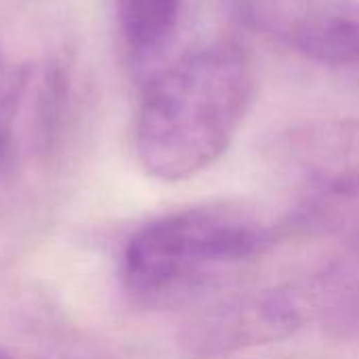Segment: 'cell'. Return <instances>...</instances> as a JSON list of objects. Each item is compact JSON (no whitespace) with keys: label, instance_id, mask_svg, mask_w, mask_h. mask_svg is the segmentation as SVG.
Returning a JSON list of instances; mask_svg holds the SVG:
<instances>
[{"label":"cell","instance_id":"1","mask_svg":"<svg viewBox=\"0 0 359 359\" xmlns=\"http://www.w3.org/2000/svg\"><path fill=\"white\" fill-rule=\"evenodd\" d=\"M255 95V65L236 40L191 48L147 82L135 122L141 166L160 181H183L231 145Z\"/></svg>","mask_w":359,"mask_h":359},{"label":"cell","instance_id":"2","mask_svg":"<svg viewBox=\"0 0 359 359\" xmlns=\"http://www.w3.org/2000/svg\"><path fill=\"white\" fill-rule=\"evenodd\" d=\"M269 240L265 225L236 208L177 210L130 238L122 261L124 286L141 299L179 294L252 261Z\"/></svg>","mask_w":359,"mask_h":359},{"label":"cell","instance_id":"3","mask_svg":"<svg viewBox=\"0 0 359 359\" xmlns=\"http://www.w3.org/2000/svg\"><path fill=\"white\" fill-rule=\"evenodd\" d=\"M273 42L322 65L359 72L358 0H238Z\"/></svg>","mask_w":359,"mask_h":359},{"label":"cell","instance_id":"4","mask_svg":"<svg viewBox=\"0 0 359 359\" xmlns=\"http://www.w3.org/2000/svg\"><path fill=\"white\" fill-rule=\"evenodd\" d=\"M299 324L301 313L292 299L284 294H265L219 309L198 328L191 343L204 353H227L244 345L286 337Z\"/></svg>","mask_w":359,"mask_h":359},{"label":"cell","instance_id":"5","mask_svg":"<svg viewBox=\"0 0 359 359\" xmlns=\"http://www.w3.org/2000/svg\"><path fill=\"white\" fill-rule=\"evenodd\" d=\"M183 0H116L122 42L133 63L147 65L175 40Z\"/></svg>","mask_w":359,"mask_h":359},{"label":"cell","instance_id":"6","mask_svg":"<svg viewBox=\"0 0 359 359\" xmlns=\"http://www.w3.org/2000/svg\"><path fill=\"white\" fill-rule=\"evenodd\" d=\"M0 359H8V358H6V355H4V353L0 351Z\"/></svg>","mask_w":359,"mask_h":359}]
</instances>
